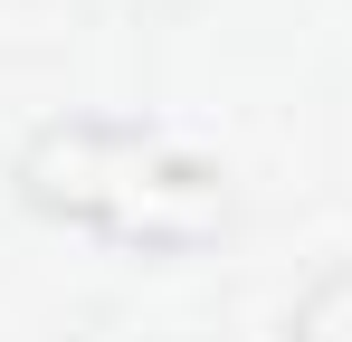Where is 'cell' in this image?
<instances>
[{
  "mask_svg": "<svg viewBox=\"0 0 352 342\" xmlns=\"http://www.w3.org/2000/svg\"><path fill=\"white\" fill-rule=\"evenodd\" d=\"M286 342H352V266H324L286 304Z\"/></svg>",
  "mask_w": 352,
  "mask_h": 342,
  "instance_id": "cell-2",
  "label": "cell"
},
{
  "mask_svg": "<svg viewBox=\"0 0 352 342\" xmlns=\"http://www.w3.org/2000/svg\"><path fill=\"white\" fill-rule=\"evenodd\" d=\"M10 190L29 219L76 228L115 257H200L238 219L229 162L143 114H48L19 143Z\"/></svg>",
  "mask_w": 352,
  "mask_h": 342,
  "instance_id": "cell-1",
  "label": "cell"
}]
</instances>
